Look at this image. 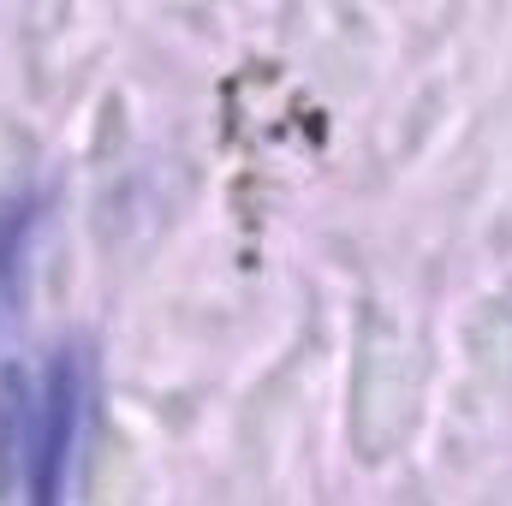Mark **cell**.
Masks as SVG:
<instances>
[{
	"label": "cell",
	"mask_w": 512,
	"mask_h": 506,
	"mask_svg": "<svg viewBox=\"0 0 512 506\" xmlns=\"http://www.w3.org/2000/svg\"><path fill=\"white\" fill-rule=\"evenodd\" d=\"M90 352L54 346L42 364L0 381V447L12 465V506H66L90 417Z\"/></svg>",
	"instance_id": "cell-1"
}]
</instances>
